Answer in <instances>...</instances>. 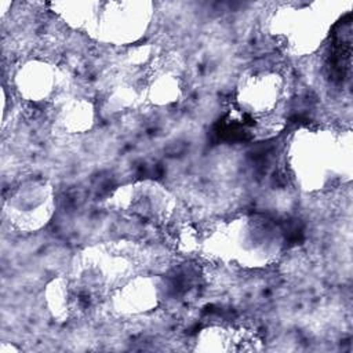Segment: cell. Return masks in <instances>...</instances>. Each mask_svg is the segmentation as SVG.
Returning <instances> with one entry per match:
<instances>
[{"label": "cell", "mask_w": 353, "mask_h": 353, "mask_svg": "<svg viewBox=\"0 0 353 353\" xmlns=\"http://www.w3.org/2000/svg\"><path fill=\"white\" fill-rule=\"evenodd\" d=\"M350 143L325 130H302L290 145V165L298 183L307 190L323 189L350 165Z\"/></svg>", "instance_id": "cell-1"}, {"label": "cell", "mask_w": 353, "mask_h": 353, "mask_svg": "<svg viewBox=\"0 0 353 353\" xmlns=\"http://www.w3.org/2000/svg\"><path fill=\"white\" fill-rule=\"evenodd\" d=\"M211 248L245 266H263L280 251V230L262 216H241L223 225L210 237Z\"/></svg>", "instance_id": "cell-2"}, {"label": "cell", "mask_w": 353, "mask_h": 353, "mask_svg": "<svg viewBox=\"0 0 353 353\" xmlns=\"http://www.w3.org/2000/svg\"><path fill=\"white\" fill-rule=\"evenodd\" d=\"M3 211L17 230L25 233L37 232L54 215V188L44 178H26L10 189L3 201Z\"/></svg>", "instance_id": "cell-3"}, {"label": "cell", "mask_w": 353, "mask_h": 353, "mask_svg": "<svg viewBox=\"0 0 353 353\" xmlns=\"http://www.w3.org/2000/svg\"><path fill=\"white\" fill-rule=\"evenodd\" d=\"M325 14L320 3L284 4L272 18L273 34L280 37L290 51L310 52L323 41L330 29Z\"/></svg>", "instance_id": "cell-4"}, {"label": "cell", "mask_w": 353, "mask_h": 353, "mask_svg": "<svg viewBox=\"0 0 353 353\" xmlns=\"http://www.w3.org/2000/svg\"><path fill=\"white\" fill-rule=\"evenodd\" d=\"M152 19V4L146 1L99 3L91 30L98 39L114 44L137 41Z\"/></svg>", "instance_id": "cell-5"}, {"label": "cell", "mask_w": 353, "mask_h": 353, "mask_svg": "<svg viewBox=\"0 0 353 353\" xmlns=\"http://www.w3.org/2000/svg\"><path fill=\"white\" fill-rule=\"evenodd\" d=\"M284 95L283 76L269 68L245 72L236 87L237 113L243 117L261 120L276 112Z\"/></svg>", "instance_id": "cell-6"}, {"label": "cell", "mask_w": 353, "mask_h": 353, "mask_svg": "<svg viewBox=\"0 0 353 353\" xmlns=\"http://www.w3.org/2000/svg\"><path fill=\"white\" fill-rule=\"evenodd\" d=\"M110 203L117 210L146 222H165L172 214V199L161 185L142 181L120 186Z\"/></svg>", "instance_id": "cell-7"}, {"label": "cell", "mask_w": 353, "mask_h": 353, "mask_svg": "<svg viewBox=\"0 0 353 353\" xmlns=\"http://www.w3.org/2000/svg\"><path fill=\"white\" fill-rule=\"evenodd\" d=\"M12 85L26 102L46 103L61 98L63 73L59 66L47 59L32 58L15 69Z\"/></svg>", "instance_id": "cell-8"}, {"label": "cell", "mask_w": 353, "mask_h": 353, "mask_svg": "<svg viewBox=\"0 0 353 353\" xmlns=\"http://www.w3.org/2000/svg\"><path fill=\"white\" fill-rule=\"evenodd\" d=\"M163 296V281L156 276L132 274L109 294L112 309L120 316H138L154 310Z\"/></svg>", "instance_id": "cell-9"}, {"label": "cell", "mask_w": 353, "mask_h": 353, "mask_svg": "<svg viewBox=\"0 0 353 353\" xmlns=\"http://www.w3.org/2000/svg\"><path fill=\"white\" fill-rule=\"evenodd\" d=\"M141 90L145 99L152 105L168 106L182 98L183 79L175 63L157 61L145 74Z\"/></svg>", "instance_id": "cell-10"}, {"label": "cell", "mask_w": 353, "mask_h": 353, "mask_svg": "<svg viewBox=\"0 0 353 353\" xmlns=\"http://www.w3.org/2000/svg\"><path fill=\"white\" fill-rule=\"evenodd\" d=\"M95 119V106L84 97L63 98L57 106L55 124L65 134H84L94 127Z\"/></svg>", "instance_id": "cell-11"}, {"label": "cell", "mask_w": 353, "mask_h": 353, "mask_svg": "<svg viewBox=\"0 0 353 353\" xmlns=\"http://www.w3.org/2000/svg\"><path fill=\"white\" fill-rule=\"evenodd\" d=\"M99 3L92 1H62L54 3L52 8L57 11L69 25L74 28L91 29L95 19Z\"/></svg>", "instance_id": "cell-12"}]
</instances>
